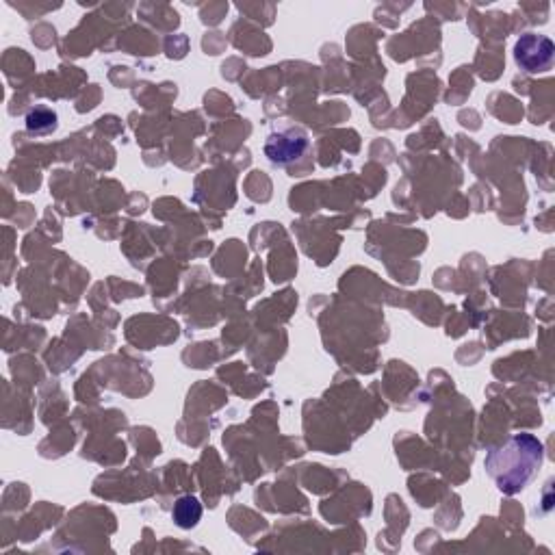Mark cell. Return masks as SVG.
<instances>
[{"mask_svg":"<svg viewBox=\"0 0 555 555\" xmlns=\"http://www.w3.org/2000/svg\"><path fill=\"white\" fill-rule=\"evenodd\" d=\"M542 458H545V447L538 441V436L523 432L490 449L484 460V469L503 495H516L536 475Z\"/></svg>","mask_w":555,"mask_h":555,"instance_id":"cell-1","label":"cell"},{"mask_svg":"<svg viewBox=\"0 0 555 555\" xmlns=\"http://www.w3.org/2000/svg\"><path fill=\"white\" fill-rule=\"evenodd\" d=\"M555 44L547 35L523 33L514 44V61L527 74L547 72L553 66Z\"/></svg>","mask_w":555,"mask_h":555,"instance_id":"cell-2","label":"cell"},{"mask_svg":"<svg viewBox=\"0 0 555 555\" xmlns=\"http://www.w3.org/2000/svg\"><path fill=\"white\" fill-rule=\"evenodd\" d=\"M308 148V137L300 128H282L278 133H271L265 144L267 159L274 165H289L298 161Z\"/></svg>","mask_w":555,"mask_h":555,"instance_id":"cell-3","label":"cell"},{"mask_svg":"<svg viewBox=\"0 0 555 555\" xmlns=\"http://www.w3.org/2000/svg\"><path fill=\"white\" fill-rule=\"evenodd\" d=\"M172 519L180 529H191L196 527L202 519V503L198 501V497H191L185 495L180 497L174 503V510H172Z\"/></svg>","mask_w":555,"mask_h":555,"instance_id":"cell-4","label":"cell"},{"mask_svg":"<svg viewBox=\"0 0 555 555\" xmlns=\"http://www.w3.org/2000/svg\"><path fill=\"white\" fill-rule=\"evenodd\" d=\"M27 128L31 133H50L57 128V113L48 107H35L27 115Z\"/></svg>","mask_w":555,"mask_h":555,"instance_id":"cell-5","label":"cell"}]
</instances>
